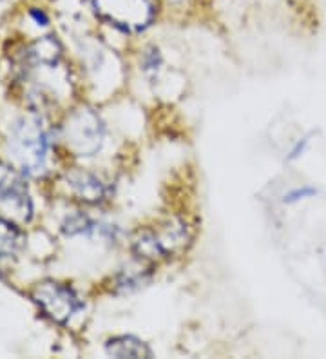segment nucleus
Listing matches in <instances>:
<instances>
[{
  "label": "nucleus",
  "instance_id": "nucleus-1",
  "mask_svg": "<svg viewBox=\"0 0 326 359\" xmlns=\"http://www.w3.org/2000/svg\"><path fill=\"white\" fill-rule=\"evenodd\" d=\"M96 13L123 33H140L154 20L152 0H93Z\"/></svg>",
  "mask_w": 326,
  "mask_h": 359
},
{
  "label": "nucleus",
  "instance_id": "nucleus-2",
  "mask_svg": "<svg viewBox=\"0 0 326 359\" xmlns=\"http://www.w3.org/2000/svg\"><path fill=\"white\" fill-rule=\"evenodd\" d=\"M42 303L43 307L48 309L49 314L60 321L71 318L74 312L82 307L80 299L69 289H62V287H53L48 294H43Z\"/></svg>",
  "mask_w": 326,
  "mask_h": 359
},
{
  "label": "nucleus",
  "instance_id": "nucleus-3",
  "mask_svg": "<svg viewBox=\"0 0 326 359\" xmlns=\"http://www.w3.org/2000/svg\"><path fill=\"white\" fill-rule=\"evenodd\" d=\"M105 352L113 358H152V351L136 336H114L105 343Z\"/></svg>",
  "mask_w": 326,
  "mask_h": 359
},
{
  "label": "nucleus",
  "instance_id": "nucleus-4",
  "mask_svg": "<svg viewBox=\"0 0 326 359\" xmlns=\"http://www.w3.org/2000/svg\"><path fill=\"white\" fill-rule=\"evenodd\" d=\"M156 236L158 247L161 250V256H169L172 252H178L185 247V243L189 241L187 229L183 227L182 224H172L169 227H165L163 231L154 232Z\"/></svg>",
  "mask_w": 326,
  "mask_h": 359
},
{
  "label": "nucleus",
  "instance_id": "nucleus-5",
  "mask_svg": "<svg viewBox=\"0 0 326 359\" xmlns=\"http://www.w3.org/2000/svg\"><path fill=\"white\" fill-rule=\"evenodd\" d=\"M149 281V271L142 267H129L123 269L116 278V289L122 290V292H130V290H136L140 287H144Z\"/></svg>",
  "mask_w": 326,
  "mask_h": 359
},
{
  "label": "nucleus",
  "instance_id": "nucleus-6",
  "mask_svg": "<svg viewBox=\"0 0 326 359\" xmlns=\"http://www.w3.org/2000/svg\"><path fill=\"white\" fill-rule=\"evenodd\" d=\"M79 193L82 194L89 202H100L107 194V189L102 184L100 180L93 175H80V180L76 182Z\"/></svg>",
  "mask_w": 326,
  "mask_h": 359
},
{
  "label": "nucleus",
  "instance_id": "nucleus-7",
  "mask_svg": "<svg viewBox=\"0 0 326 359\" xmlns=\"http://www.w3.org/2000/svg\"><path fill=\"white\" fill-rule=\"evenodd\" d=\"M318 194V189L310 187V185H304V187H297L294 191H290L288 194H285L283 202L285 203H296L299 200H304V198H312Z\"/></svg>",
  "mask_w": 326,
  "mask_h": 359
},
{
  "label": "nucleus",
  "instance_id": "nucleus-8",
  "mask_svg": "<svg viewBox=\"0 0 326 359\" xmlns=\"http://www.w3.org/2000/svg\"><path fill=\"white\" fill-rule=\"evenodd\" d=\"M161 66V55L158 49H149L144 57L145 73H156Z\"/></svg>",
  "mask_w": 326,
  "mask_h": 359
},
{
  "label": "nucleus",
  "instance_id": "nucleus-9",
  "mask_svg": "<svg viewBox=\"0 0 326 359\" xmlns=\"http://www.w3.org/2000/svg\"><path fill=\"white\" fill-rule=\"evenodd\" d=\"M308 142H310L308 138H303L301 142H297L296 147H294V149L290 151V154H288V160H296V158H299L301 154L306 151V145H308Z\"/></svg>",
  "mask_w": 326,
  "mask_h": 359
},
{
  "label": "nucleus",
  "instance_id": "nucleus-10",
  "mask_svg": "<svg viewBox=\"0 0 326 359\" xmlns=\"http://www.w3.org/2000/svg\"><path fill=\"white\" fill-rule=\"evenodd\" d=\"M33 17H35L36 20H42V22H48V18L43 17L42 13H39V11H33Z\"/></svg>",
  "mask_w": 326,
  "mask_h": 359
},
{
  "label": "nucleus",
  "instance_id": "nucleus-11",
  "mask_svg": "<svg viewBox=\"0 0 326 359\" xmlns=\"http://www.w3.org/2000/svg\"><path fill=\"white\" fill-rule=\"evenodd\" d=\"M170 2H182V0H170Z\"/></svg>",
  "mask_w": 326,
  "mask_h": 359
}]
</instances>
